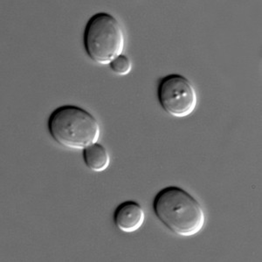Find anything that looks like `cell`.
<instances>
[{
	"mask_svg": "<svg viewBox=\"0 0 262 262\" xmlns=\"http://www.w3.org/2000/svg\"><path fill=\"white\" fill-rule=\"evenodd\" d=\"M153 210L168 229L183 237L199 233L206 222L205 212L199 201L178 186L162 189L154 199Z\"/></svg>",
	"mask_w": 262,
	"mask_h": 262,
	"instance_id": "6da1fadb",
	"label": "cell"
},
{
	"mask_svg": "<svg viewBox=\"0 0 262 262\" xmlns=\"http://www.w3.org/2000/svg\"><path fill=\"white\" fill-rule=\"evenodd\" d=\"M48 126L54 140L68 149L83 150L97 143L101 135L96 117L75 105L57 107L51 114Z\"/></svg>",
	"mask_w": 262,
	"mask_h": 262,
	"instance_id": "7a4b0ae2",
	"label": "cell"
},
{
	"mask_svg": "<svg viewBox=\"0 0 262 262\" xmlns=\"http://www.w3.org/2000/svg\"><path fill=\"white\" fill-rule=\"evenodd\" d=\"M84 48L91 60L101 65L111 64L123 54L125 34L114 16L98 12L88 21L83 36Z\"/></svg>",
	"mask_w": 262,
	"mask_h": 262,
	"instance_id": "3957f363",
	"label": "cell"
},
{
	"mask_svg": "<svg viewBox=\"0 0 262 262\" xmlns=\"http://www.w3.org/2000/svg\"><path fill=\"white\" fill-rule=\"evenodd\" d=\"M158 96L164 111L178 118L193 113L198 103L196 90L191 81L177 74L162 78L158 83Z\"/></svg>",
	"mask_w": 262,
	"mask_h": 262,
	"instance_id": "277c9868",
	"label": "cell"
},
{
	"mask_svg": "<svg viewBox=\"0 0 262 262\" xmlns=\"http://www.w3.org/2000/svg\"><path fill=\"white\" fill-rule=\"evenodd\" d=\"M145 221L143 207L135 201H125L117 206L114 213L116 227L123 232L130 233L140 229Z\"/></svg>",
	"mask_w": 262,
	"mask_h": 262,
	"instance_id": "5b68a950",
	"label": "cell"
},
{
	"mask_svg": "<svg viewBox=\"0 0 262 262\" xmlns=\"http://www.w3.org/2000/svg\"><path fill=\"white\" fill-rule=\"evenodd\" d=\"M83 159L86 167L95 172H102L111 164V157L103 145L96 143L83 149Z\"/></svg>",
	"mask_w": 262,
	"mask_h": 262,
	"instance_id": "8992f818",
	"label": "cell"
},
{
	"mask_svg": "<svg viewBox=\"0 0 262 262\" xmlns=\"http://www.w3.org/2000/svg\"><path fill=\"white\" fill-rule=\"evenodd\" d=\"M110 66L112 71L122 76L128 75L132 69V63L130 60L124 54L116 57L115 60L111 61Z\"/></svg>",
	"mask_w": 262,
	"mask_h": 262,
	"instance_id": "52a82bcc",
	"label": "cell"
}]
</instances>
